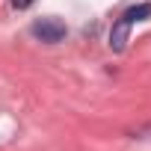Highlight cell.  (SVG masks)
<instances>
[{"label":"cell","instance_id":"cell-3","mask_svg":"<svg viewBox=\"0 0 151 151\" xmlns=\"http://www.w3.org/2000/svg\"><path fill=\"white\" fill-rule=\"evenodd\" d=\"M33 3H36V0H12V6H15V9H30Z\"/></svg>","mask_w":151,"mask_h":151},{"label":"cell","instance_id":"cell-1","mask_svg":"<svg viewBox=\"0 0 151 151\" xmlns=\"http://www.w3.org/2000/svg\"><path fill=\"white\" fill-rule=\"evenodd\" d=\"M33 36H39V39L47 42V45H56V42L65 39V24H62L59 18H39V21L33 24Z\"/></svg>","mask_w":151,"mask_h":151},{"label":"cell","instance_id":"cell-2","mask_svg":"<svg viewBox=\"0 0 151 151\" xmlns=\"http://www.w3.org/2000/svg\"><path fill=\"white\" fill-rule=\"evenodd\" d=\"M130 24H133V18L124 12L116 24H113V30H110V47L116 50V53H122L124 47H127V36H130Z\"/></svg>","mask_w":151,"mask_h":151}]
</instances>
